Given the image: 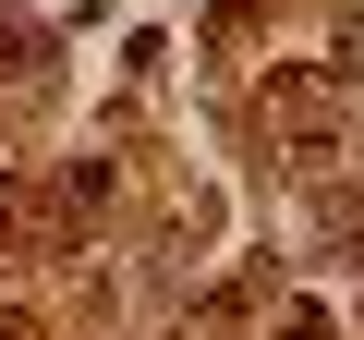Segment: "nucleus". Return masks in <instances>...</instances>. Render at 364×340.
<instances>
[{
  "mask_svg": "<svg viewBox=\"0 0 364 340\" xmlns=\"http://www.w3.org/2000/svg\"><path fill=\"white\" fill-rule=\"evenodd\" d=\"M267 340H340V328H328V304H279V328H267Z\"/></svg>",
  "mask_w": 364,
  "mask_h": 340,
  "instance_id": "obj_3",
  "label": "nucleus"
},
{
  "mask_svg": "<svg viewBox=\"0 0 364 340\" xmlns=\"http://www.w3.org/2000/svg\"><path fill=\"white\" fill-rule=\"evenodd\" d=\"M0 97H37V37L0 25Z\"/></svg>",
  "mask_w": 364,
  "mask_h": 340,
  "instance_id": "obj_2",
  "label": "nucleus"
},
{
  "mask_svg": "<svg viewBox=\"0 0 364 340\" xmlns=\"http://www.w3.org/2000/svg\"><path fill=\"white\" fill-rule=\"evenodd\" d=\"M0 13H13V0H0Z\"/></svg>",
  "mask_w": 364,
  "mask_h": 340,
  "instance_id": "obj_4",
  "label": "nucleus"
},
{
  "mask_svg": "<svg viewBox=\"0 0 364 340\" xmlns=\"http://www.w3.org/2000/svg\"><path fill=\"white\" fill-rule=\"evenodd\" d=\"M255 122H267V146H279L291 183H340V170H364V110H352L340 73H267Z\"/></svg>",
  "mask_w": 364,
  "mask_h": 340,
  "instance_id": "obj_1",
  "label": "nucleus"
}]
</instances>
